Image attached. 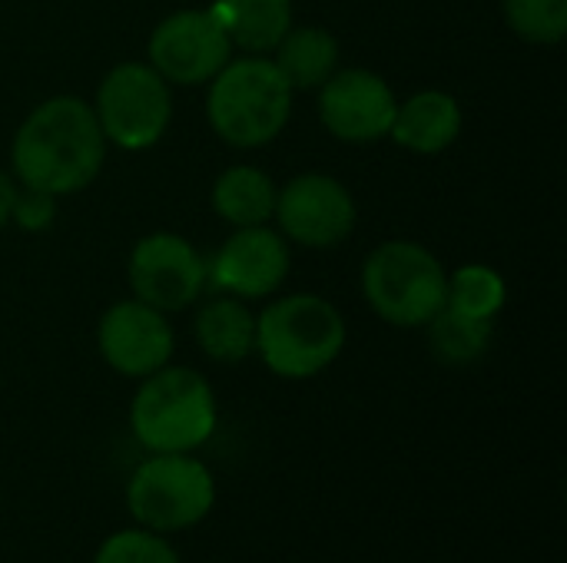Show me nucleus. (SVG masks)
Here are the masks:
<instances>
[{
  "instance_id": "1",
  "label": "nucleus",
  "mask_w": 567,
  "mask_h": 563,
  "mask_svg": "<svg viewBox=\"0 0 567 563\" xmlns=\"http://www.w3.org/2000/svg\"><path fill=\"white\" fill-rule=\"evenodd\" d=\"M106 159V136L96 113L80 96H50L27 113L13 143L10 163L20 186L53 196L86 189Z\"/></svg>"
},
{
  "instance_id": "2",
  "label": "nucleus",
  "mask_w": 567,
  "mask_h": 563,
  "mask_svg": "<svg viewBox=\"0 0 567 563\" xmlns=\"http://www.w3.org/2000/svg\"><path fill=\"white\" fill-rule=\"evenodd\" d=\"M219 421L213 385L183 365H163L140 378L130 402L133 438L150 455H193L203 448Z\"/></svg>"
},
{
  "instance_id": "3",
  "label": "nucleus",
  "mask_w": 567,
  "mask_h": 563,
  "mask_svg": "<svg viewBox=\"0 0 567 563\" xmlns=\"http://www.w3.org/2000/svg\"><path fill=\"white\" fill-rule=\"evenodd\" d=\"M292 86L266 56L229 60L206 93V116L213 133L236 149H259L272 143L292 116Z\"/></svg>"
},
{
  "instance_id": "4",
  "label": "nucleus",
  "mask_w": 567,
  "mask_h": 563,
  "mask_svg": "<svg viewBox=\"0 0 567 563\" xmlns=\"http://www.w3.org/2000/svg\"><path fill=\"white\" fill-rule=\"evenodd\" d=\"M342 348L346 319L322 295H282L256 315V352L276 378H316L342 355Z\"/></svg>"
},
{
  "instance_id": "5",
  "label": "nucleus",
  "mask_w": 567,
  "mask_h": 563,
  "mask_svg": "<svg viewBox=\"0 0 567 563\" xmlns=\"http://www.w3.org/2000/svg\"><path fill=\"white\" fill-rule=\"evenodd\" d=\"M449 272L432 249L409 239L382 242L362 265L369 309L395 329H425L445 309Z\"/></svg>"
},
{
  "instance_id": "6",
  "label": "nucleus",
  "mask_w": 567,
  "mask_h": 563,
  "mask_svg": "<svg viewBox=\"0 0 567 563\" xmlns=\"http://www.w3.org/2000/svg\"><path fill=\"white\" fill-rule=\"evenodd\" d=\"M216 508V478L193 455H150L126 481L130 518L156 534L203 524Z\"/></svg>"
},
{
  "instance_id": "7",
  "label": "nucleus",
  "mask_w": 567,
  "mask_h": 563,
  "mask_svg": "<svg viewBox=\"0 0 567 563\" xmlns=\"http://www.w3.org/2000/svg\"><path fill=\"white\" fill-rule=\"evenodd\" d=\"M93 113L106 143L143 153L166 136L173 123V93L150 63L126 60L103 76Z\"/></svg>"
},
{
  "instance_id": "8",
  "label": "nucleus",
  "mask_w": 567,
  "mask_h": 563,
  "mask_svg": "<svg viewBox=\"0 0 567 563\" xmlns=\"http://www.w3.org/2000/svg\"><path fill=\"white\" fill-rule=\"evenodd\" d=\"M150 66L176 86L209 83L229 60L233 40L213 7L206 10H176L156 23L150 33Z\"/></svg>"
},
{
  "instance_id": "9",
  "label": "nucleus",
  "mask_w": 567,
  "mask_h": 563,
  "mask_svg": "<svg viewBox=\"0 0 567 563\" xmlns=\"http://www.w3.org/2000/svg\"><path fill=\"white\" fill-rule=\"evenodd\" d=\"M282 239L302 249H336L359 222L352 192L326 173H302L289 179L276 196V216Z\"/></svg>"
},
{
  "instance_id": "10",
  "label": "nucleus",
  "mask_w": 567,
  "mask_h": 563,
  "mask_svg": "<svg viewBox=\"0 0 567 563\" xmlns=\"http://www.w3.org/2000/svg\"><path fill=\"white\" fill-rule=\"evenodd\" d=\"M126 279H130L133 299L159 312L189 309L209 282L203 256L196 252L189 239L176 232L143 236L130 252Z\"/></svg>"
},
{
  "instance_id": "11",
  "label": "nucleus",
  "mask_w": 567,
  "mask_h": 563,
  "mask_svg": "<svg viewBox=\"0 0 567 563\" xmlns=\"http://www.w3.org/2000/svg\"><path fill=\"white\" fill-rule=\"evenodd\" d=\"M395 106L399 100L389 80L362 66L336 70L319 86V119L342 143L365 146L389 136Z\"/></svg>"
},
{
  "instance_id": "12",
  "label": "nucleus",
  "mask_w": 567,
  "mask_h": 563,
  "mask_svg": "<svg viewBox=\"0 0 567 563\" xmlns=\"http://www.w3.org/2000/svg\"><path fill=\"white\" fill-rule=\"evenodd\" d=\"M173 345L176 338L166 312L140 299H123L110 305L96 325V348L103 362L126 378H146L169 365Z\"/></svg>"
},
{
  "instance_id": "13",
  "label": "nucleus",
  "mask_w": 567,
  "mask_h": 563,
  "mask_svg": "<svg viewBox=\"0 0 567 563\" xmlns=\"http://www.w3.org/2000/svg\"><path fill=\"white\" fill-rule=\"evenodd\" d=\"M289 262L292 259L282 232L269 226H246L223 242V249L206 265V275L223 295L256 302L272 295L286 282Z\"/></svg>"
},
{
  "instance_id": "14",
  "label": "nucleus",
  "mask_w": 567,
  "mask_h": 563,
  "mask_svg": "<svg viewBox=\"0 0 567 563\" xmlns=\"http://www.w3.org/2000/svg\"><path fill=\"white\" fill-rule=\"evenodd\" d=\"M462 106L452 93L442 90H422L395 106V119L389 136L419 156L445 153L462 136Z\"/></svg>"
},
{
  "instance_id": "15",
  "label": "nucleus",
  "mask_w": 567,
  "mask_h": 563,
  "mask_svg": "<svg viewBox=\"0 0 567 563\" xmlns=\"http://www.w3.org/2000/svg\"><path fill=\"white\" fill-rule=\"evenodd\" d=\"M196 345L219 365H239L256 352V315L236 295L209 299L193 322Z\"/></svg>"
},
{
  "instance_id": "16",
  "label": "nucleus",
  "mask_w": 567,
  "mask_h": 563,
  "mask_svg": "<svg viewBox=\"0 0 567 563\" xmlns=\"http://www.w3.org/2000/svg\"><path fill=\"white\" fill-rule=\"evenodd\" d=\"M276 183L259 166H229L213 183V209L223 222L246 229V226H269L276 216Z\"/></svg>"
},
{
  "instance_id": "17",
  "label": "nucleus",
  "mask_w": 567,
  "mask_h": 563,
  "mask_svg": "<svg viewBox=\"0 0 567 563\" xmlns=\"http://www.w3.org/2000/svg\"><path fill=\"white\" fill-rule=\"evenodd\" d=\"M213 13L226 27L233 46L246 53H272L292 27V0H216Z\"/></svg>"
},
{
  "instance_id": "18",
  "label": "nucleus",
  "mask_w": 567,
  "mask_h": 563,
  "mask_svg": "<svg viewBox=\"0 0 567 563\" xmlns=\"http://www.w3.org/2000/svg\"><path fill=\"white\" fill-rule=\"evenodd\" d=\"M272 53V63L286 76L292 93L319 90L339 70V40L326 27H289Z\"/></svg>"
},
{
  "instance_id": "19",
  "label": "nucleus",
  "mask_w": 567,
  "mask_h": 563,
  "mask_svg": "<svg viewBox=\"0 0 567 563\" xmlns=\"http://www.w3.org/2000/svg\"><path fill=\"white\" fill-rule=\"evenodd\" d=\"M505 299H508L505 279L482 262L455 269L445 285V309L482 322H495V315L505 309Z\"/></svg>"
},
{
  "instance_id": "20",
  "label": "nucleus",
  "mask_w": 567,
  "mask_h": 563,
  "mask_svg": "<svg viewBox=\"0 0 567 563\" xmlns=\"http://www.w3.org/2000/svg\"><path fill=\"white\" fill-rule=\"evenodd\" d=\"M425 329H429L432 355L442 365H472L492 345V322L468 319V315H458L452 309H442Z\"/></svg>"
},
{
  "instance_id": "21",
  "label": "nucleus",
  "mask_w": 567,
  "mask_h": 563,
  "mask_svg": "<svg viewBox=\"0 0 567 563\" xmlns=\"http://www.w3.org/2000/svg\"><path fill=\"white\" fill-rule=\"evenodd\" d=\"M505 20L528 43H561L567 37V0H505Z\"/></svg>"
},
{
  "instance_id": "22",
  "label": "nucleus",
  "mask_w": 567,
  "mask_h": 563,
  "mask_svg": "<svg viewBox=\"0 0 567 563\" xmlns=\"http://www.w3.org/2000/svg\"><path fill=\"white\" fill-rule=\"evenodd\" d=\"M93 563H183L176 548H169L166 534L146 531V528H123L110 534L96 554Z\"/></svg>"
},
{
  "instance_id": "23",
  "label": "nucleus",
  "mask_w": 567,
  "mask_h": 563,
  "mask_svg": "<svg viewBox=\"0 0 567 563\" xmlns=\"http://www.w3.org/2000/svg\"><path fill=\"white\" fill-rule=\"evenodd\" d=\"M56 199L60 196H53V192L33 189V186H17L10 222H17L23 232H43L56 219Z\"/></svg>"
},
{
  "instance_id": "24",
  "label": "nucleus",
  "mask_w": 567,
  "mask_h": 563,
  "mask_svg": "<svg viewBox=\"0 0 567 563\" xmlns=\"http://www.w3.org/2000/svg\"><path fill=\"white\" fill-rule=\"evenodd\" d=\"M13 196H17V179H13L10 173H3V169H0V229L10 222Z\"/></svg>"
}]
</instances>
